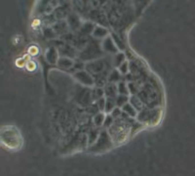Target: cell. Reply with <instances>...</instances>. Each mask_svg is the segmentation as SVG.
<instances>
[{
    "instance_id": "obj_1",
    "label": "cell",
    "mask_w": 195,
    "mask_h": 176,
    "mask_svg": "<svg viewBox=\"0 0 195 176\" xmlns=\"http://www.w3.org/2000/svg\"><path fill=\"white\" fill-rule=\"evenodd\" d=\"M117 91H118V88H117V85H115V84L113 83H110L107 85V87L105 89V92L107 94L108 98H116L117 97Z\"/></svg>"
},
{
    "instance_id": "obj_2",
    "label": "cell",
    "mask_w": 195,
    "mask_h": 176,
    "mask_svg": "<svg viewBox=\"0 0 195 176\" xmlns=\"http://www.w3.org/2000/svg\"><path fill=\"white\" fill-rule=\"evenodd\" d=\"M115 106H116V100L114 98H107L105 103V111L112 112L113 110L115 109Z\"/></svg>"
},
{
    "instance_id": "obj_3",
    "label": "cell",
    "mask_w": 195,
    "mask_h": 176,
    "mask_svg": "<svg viewBox=\"0 0 195 176\" xmlns=\"http://www.w3.org/2000/svg\"><path fill=\"white\" fill-rule=\"evenodd\" d=\"M116 106H119V107H124L127 103V100H128V97L125 95H119L116 97Z\"/></svg>"
},
{
    "instance_id": "obj_4",
    "label": "cell",
    "mask_w": 195,
    "mask_h": 176,
    "mask_svg": "<svg viewBox=\"0 0 195 176\" xmlns=\"http://www.w3.org/2000/svg\"><path fill=\"white\" fill-rule=\"evenodd\" d=\"M123 110H124L125 112H127V114H129V116H136V111L133 109V107H132L130 104H126L123 107Z\"/></svg>"
},
{
    "instance_id": "obj_5",
    "label": "cell",
    "mask_w": 195,
    "mask_h": 176,
    "mask_svg": "<svg viewBox=\"0 0 195 176\" xmlns=\"http://www.w3.org/2000/svg\"><path fill=\"white\" fill-rule=\"evenodd\" d=\"M103 95V90L101 88H98L94 91V92H93V99L99 100V99H101Z\"/></svg>"
},
{
    "instance_id": "obj_6",
    "label": "cell",
    "mask_w": 195,
    "mask_h": 176,
    "mask_svg": "<svg viewBox=\"0 0 195 176\" xmlns=\"http://www.w3.org/2000/svg\"><path fill=\"white\" fill-rule=\"evenodd\" d=\"M118 88V92L120 93V95H125V94L128 93V89L125 86V83H123V82H120L119 84H118L117 86Z\"/></svg>"
},
{
    "instance_id": "obj_7",
    "label": "cell",
    "mask_w": 195,
    "mask_h": 176,
    "mask_svg": "<svg viewBox=\"0 0 195 176\" xmlns=\"http://www.w3.org/2000/svg\"><path fill=\"white\" fill-rule=\"evenodd\" d=\"M119 79V74H118L116 70H114V72H112V74H110L109 78H108V80H109L111 83L112 82H117V80Z\"/></svg>"
},
{
    "instance_id": "obj_8",
    "label": "cell",
    "mask_w": 195,
    "mask_h": 176,
    "mask_svg": "<svg viewBox=\"0 0 195 176\" xmlns=\"http://www.w3.org/2000/svg\"><path fill=\"white\" fill-rule=\"evenodd\" d=\"M120 72H121L122 74H127V72H128V64H127V63H123L121 65V67H120Z\"/></svg>"
},
{
    "instance_id": "obj_9",
    "label": "cell",
    "mask_w": 195,
    "mask_h": 176,
    "mask_svg": "<svg viewBox=\"0 0 195 176\" xmlns=\"http://www.w3.org/2000/svg\"><path fill=\"white\" fill-rule=\"evenodd\" d=\"M105 103H106V100H104L103 98H101V99L99 100V110H103L104 108H105Z\"/></svg>"
},
{
    "instance_id": "obj_10",
    "label": "cell",
    "mask_w": 195,
    "mask_h": 176,
    "mask_svg": "<svg viewBox=\"0 0 195 176\" xmlns=\"http://www.w3.org/2000/svg\"><path fill=\"white\" fill-rule=\"evenodd\" d=\"M120 114H121V112H120V110L119 109H117V108H115L114 110L112 111V117H116V116H120Z\"/></svg>"
}]
</instances>
